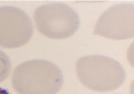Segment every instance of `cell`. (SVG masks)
<instances>
[{
	"instance_id": "6da1fadb",
	"label": "cell",
	"mask_w": 134,
	"mask_h": 94,
	"mask_svg": "<svg viewBox=\"0 0 134 94\" xmlns=\"http://www.w3.org/2000/svg\"><path fill=\"white\" fill-rule=\"evenodd\" d=\"M18 94H56L64 83L62 72L57 65L43 59L22 63L14 70L11 78Z\"/></svg>"
},
{
	"instance_id": "7a4b0ae2",
	"label": "cell",
	"mask_w": 134,
	"mask_h": 94,
	"mask_svg": "<svg viewBox=\"0 0 134 94\" xmlns=\"http://www.w3.org/2000/svg\"><path fill=\"white\" fill-rule=\"evenodd\" d=\"M76 69L80 82L88 89L98 92L115 90L123 84L126 79V72L122 65L108 56H83L77 60Z\"/></svg>"
},
{
	"instance_id": "3957f363",
	"label": "cell",
	"mask_w": 134,
	"mask_h": 94,
	"mask_svg": "<svg viewBox=\"0 0 134 94\" xmlns=\"http://www.w3.org/2000/svg\"><path fill=\"white\" fill-rule=\"evenodd\" d=\"M37 30L48 38L62 39L74 35L79 28V16L69 5L61 3L41 5L34 12Z\"/></svg>"
},
{
	"instance_id": "277c9868",
	"label": "cell",
	"mask_w": 134,
	"mask_h": 94,
	"mask_svg": "<svg viewBox=\"0 0 134 94\" xmlns=\"http://www.w3.org/2000/svg\"><path fill=\"white\" fill-rule=\"evenodd\" d=\"M33 32L31 20L23 10L15 7H0V47H21L30 40Z\"/></svg>"
},
{
	"instance_id": "5b68a950",
	"label": "cell",
	"mask_w": 134,
	"mask_h": 94,
	"mask_svg": "<svg viewBox=\"0 0 134 94\" xmlns=\"http://www.w3.org/2000/svg\"><path fill=\"white\" fill-rule=\"evenodd\" d=\"M134 6L122 3L111 7L98 19L94 35L115 40L130 39L134 37Z\"/></svg>"
},
{
	"instance_id": "8992f818",
	"label": "cell",
	"mask_w": 134,
	"mask_h": 94,
	"mask_svg": "<svg viewBox=\"0 0 134 94\" xmlns=\"http://www.w3.org/2000/svg\"><path fill=\"white\" fill-rule=\"evenodd\" d=\"M12 69V64L9 57L0 49V83L9 76Z\"/></svg>"
},
{
	"instance_id": "52a82bcc",
	"label": "cell",
	"mask_w": 134,
	"mask_h": 94,
	"mask_svg": "<svg viewBox=\"0 0 134 94\" xmlns=\"http://www.w3.org/2000/svg\"><path fill=\"white\" fill-rule=\"evenodd\" d=\"M0 94H10L7 90L0 87Z\"/></svg>"
}]
</instances>
